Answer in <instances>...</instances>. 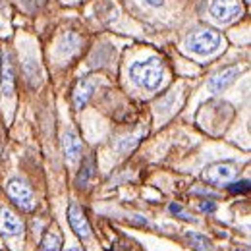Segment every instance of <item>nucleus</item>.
<instances>
[{"label":"nucleus","mask_w":251,"mask_h":251,"mask_svg":"<svg viewBox=\"0 0 251 251\" xmlns=\"http://www.w3.org/2000/svg\"><path fill=\"white\" fill-rule=\"evenodd\" d=\"M68 220H70V226L74 228V232L79 238H83V240L91 238V226H89L87 217L83 215V211H81V207L77 203H72L68 207Z\"/></svg>","instance_id":"nucleus-7"},{"label":"nucleus","mask_w":251,"mask_h":251,"mask_svg":"<svg viewBox=\"0 0 251 251\" xmlns=\"http://www.w3.org/2000/svg\"><path fill=\"white\" fill-rule=\"evenodd\" d=\"M66 251H83V250L77 248V246H72V248H66Z\"/></svg>","instance_id":"nucleus-18"},{"label":"nucleus","mask_w":251,"mask_h":251,"mask_svg":"<svg viewBox=\"0 0 251 251\" xmlns=\"http://www.w3.org/2000/svg\"><path fill=\"white\" fill-rule=\"evenodd\" d=\"M236 176V166L232 162H215L203 172V180L213 186H224L230 184Z\"/></svg>","instance_id":"nucleus-5"},{"label":"nucleus","mask_w":251,"mask_h":251,"mask_svg":"<svg viewBox=\"0 0 251 251\" xmlns=\"http://www.w3.org/2000/svg\"><path fill=\"white\" fill-rule=\"evenodd\" d=\"M95 176V158L87 157L81 164V170H79V176H77V186L79 188H85Z\"/></svg>","instance_id":"nucleus-12"},{"label":"nucleus","mask_w":251,"mask_h":251,"mask_svg":"<svg viewBox=\"0 0 251 251\" xmlns=\"http://www.w3.org/2000/svg\"><path fill=\"white\" fill-rule=\"evenodd\" d=\"M199 209H201L203 213H213V211L217 209V205H215L213 201H203V203L199 205Z\"/></svg>","instance_id":"nucleus-17"},{"label":"nucleus","mask_w":251,"mask_h":251,"mask_svg":"<svg viewBox=\"0 0 251 251\" xmlns=\"http://www.w3.org/2000/svg\"><path fill=\"white\" fill-rule=\"evenodd\" d=\"M6 191H8L10 199L14 201V205H18L22 211H25V213L33 211V207H35L33 191L25 182H22V180H18V178H12V180L6 184Z\"/></svg>","instance_id":"nucleus-4"},{"label":"nucleus","mask_w":251,"mask_h":251,"mask_svg":"<svg viewBox=\"0 0 251 251\" xmlns=\"http://www.w3.org/2000/svg\"><path fill=\"white\" fill-rule=\"evenodd\" d=\"M188 240L189 244L195 248L197 251H211L213 250V246H211V242L205 238V236H201V234H195V232H189L188 234Z\"/></svg>","instance_id":"nucleus-14"},{"label":"nucleus","mask_w":251,"mask_h":251,"mask_svg":"<svg viewBox=\"0 0 251 251\" xmlns=\"http://www.w3.org/2000/svg\"><path fill=\"white\" fill-rule=\"evenodd\" d=\"M62 149H64V157L70 164H74L79 155H81V139L77 135L75 129L68 127L62 135Z\"/></svg>","instance_id":"nucleus-8"},{"label":"nucleus","mask_w":251,"mask_h":251,"mask_svg":"<svg viewBox=\"0 0 251 251\" xmlns=\"http://www.w3.org/2000/svg\"><path fill=\"white\" fill-rule=\"evenodd\" d=\"M24 230L22 220L18 219L10 209H2L0 211V232L6 236H20Z\"/></svg>","instance_id":"nucleus-10"},{"label":"nucleus","mask_w":251,"mask_h":251,"mask_svg":"<svg viewBox=\"0 0 251 251\" xmlns=\"http://www.w3.org/2000/svg\"><path fill=\"white\" fill-rule=\"evenodd\" d=\"M62 248V238L56 230H49L43 240H41V251H60Z\"/></svg>","instance_id":"nucleus-13"},{"label":"nucleus","mask_w":251,"mask_h":251,"mask_svg":"<svg viewBox=\"0 0 251 251\" xmlns=\"http://www.w3.org/2000/svg\"><path fill=\"white\" fill-rule=\"evenodd\" d=\"M240 68L238 66H232V68H226V70H222L219 74H215L209 81H207V89H209V93L213 95H219L222 93L226 87H230L234 81H236V77L240 75Z\"/></svg>","instance_id":"nucleus-6"},{"label":"nucleus","mask_w":251,"mask_h":251,"mask_svg":"<svg viewBox=\"0 0 251 251\" xmlns=\"http://www.w3.org/2000/svg\"><path fill=\"white\" fill-rule=\"evenodd\" d=\"M170 211H172V213H176V215H180L182 219H186V220H191V222L195 220L191 215H188V213L184 211V207H180V205H176V203H172V205H170Z\"/></svg>","instance_id":"nucleus-16"},{"label":"nucleus","mask_w":251,"mask_h":251,"mask_svg":"<svg viewBox=\"0 0 251 251\" xmlns=\"http://www.w3.org/2000/svg\"><path fill=\"white\" fill-rule=\"evenodd\" d=\"M222 43V37L213 29H203V31L191 33L186 39V49L191 54H199V56H207L211 52H215Z\"/></svg>","instance_id":"nucleus-2"},{"label":"nucleus","mask_w":251,"mask_h":251,"mask_svg":"<svg viewBox=\"0 0 251 251\" xmlns=\"http://www.w3.org/2000/svg\"><path fill=\"white\" fill-rule=\"evenodd\" d=\"M209 12L219 24H230L244 14V6L242 0H211Z\"/></svg>","instance_id":"nucleus-3"},{"label":"nucleus","mask_w":251,"mask_h":251,"mask_svg":"<svg viewBox=\"0 0 251 251\" xmlns=\"http://www.w3.org/2000/svg\"><path fill=\"white\" fill-rule=\"evenodd\" d=\"M230 191H232V193H246V191H248V189H250V182H248V180H244V182H238V184H232V186H230Z\"/></svg>","instance_id":"nucleus-15"},{"label":"nucleus","mask_w":251,"mask_h":251,"mask_svg":"<svg viewBox=\"0 0 251 251\" xmlns=\"http://www.w3.org/2000/svg\"><path fill=\"white\" fill-rule=\"evenodd\" d=\"M129 77L131 81L145 89V91H155L160 87L162 77H164V70L158 58H149V60H139L133 62L129 68Z\"/></svg>","instance_id":"nucleus-1"},{"label":"nucleus","mask_w":251,"mask_h":251,"mask_svg":"<svg viewBox=\"0 0 251 251\" xmlns=\"http://www.w3.org/2000/svg\"><path fill=\"white\" fill-rule=\"evenodd\" d=\"M0 68H2V93L4 97H10L14 93V83H16V72L10 52H4V60L0 62Z\"/></svg>","instance_id":"nucleus-9"},{"label":"nucleus","mask_w":251,"mask_h":251,"mask_svg":"<svg viewBox=\"0 0 251 251\" xmlns=\"http://www.w3.org/2000/svg\"><path fill=\"white\" fill-rule=\"evenodd\" d=\"M93 89H95L93 81H89V79H79V81H77V85H75V89H74V93H72L75 110H81V108L87 104V100H89L91 95H93Z\"/></svg>","instance_id":"nucleus-11"}]
</instances>
